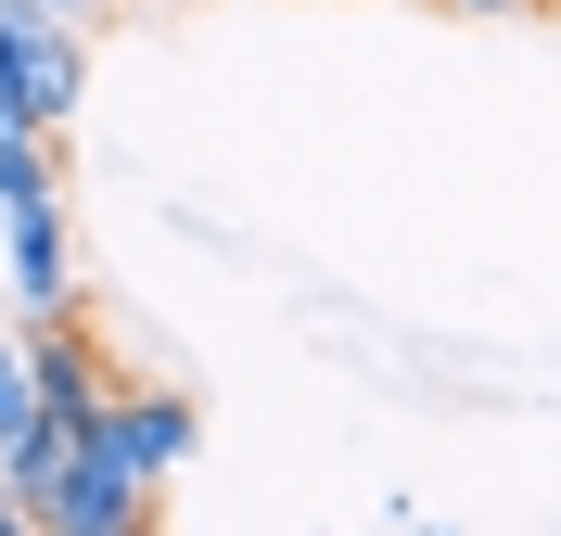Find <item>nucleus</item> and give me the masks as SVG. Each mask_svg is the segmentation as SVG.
Here are the masks:
<instances>
[{"label": "nucleus", "mask_w": 561, "mask_h": 536, "mask_svg": "<svg viewBox=\"0 0 561 536\" xmlns=\"http://www.w3.org/2000/svg\"><path fill=\"white\" fill-rule=\"evenodd\" d=\"M26 422H38V396H26V332L0 320V447H13Z\"/></svg>", "instance_id": "obj_5"}, {"label": "nucleus", "mask_w": 561, "mask_h": 536, "mask_svg": "<svg viewBox=\"0 0 561 536\" xmlns=\"http://www.w3.org/2000/svg\"><path fill=\"white\" fill-rule=\"evenodd\" d=\"M536 13H561V0H536Z\"/></svg>", "instance_id": "obj_8"}, {"label": "nucleus", "mask_w": 561, "mask_h": 536, "mask_svg": "<svg viewBox=\"0 0 561 536\" xmlns=\"http://www.w3.org/2000/svg\"><path fill=\"white\" fill-rule=\"evenodd\" d=\"M434 13H485V26H497V13H536V0H434Z\"/></svg>", "instance_id": "obj_6"}, {"label": "nucleus", "mask_w": 561, "mask_h": 536, "mask_svg": "<svg viewBox=\"0 0 561 536\" xmlns=\"http://www.w3.org/2000/svg\"><path fill=\"white\" fill-rule=\"evenodd\" d=\"M103 422H115V447H128L153 486H179V472L205 460V409L179 384H103Z\"/></svg>", "instance_id": "obj_3"}, {"label": "nucleus", "mask_w": 561, "mask_h": 536, "mask_svg": "<svg viewBox=\"0 0 561 536\" xmlns=\"http://www.w3.org/2000/svg\"><path fill=\"white\" fill-rule=\"evenodd\" d=\"M153 499H167V486H153V472L115 447V422L90 409V434L65 447V472H51L38 524H51V536H153Z\"/></svg>", "instance_id": "obj_1"}, {"label": "nucleus", "mask_w": 561, "mask_h": 536, "mask_svg": "<svg viewBox=\"0 0 561 536\" xmlns=\"http://www.w3.org/2000/svg\"><path fill=\"white\" fill-rule=\"evenodd\" d=\"M0 77H13V103H26V128L51 141L77 103H90V26H65V13H38V0H0Z\"/></svg>", "instance_id": "obj_2"}, {"label": "nucleus", "mask_w": 561, "mask_h": 536, "mask_svg": "<svg viewBox=\"0 0 561 536\" xmlns=\"http://www.w3.org/2000/svg\"><path fill=\"white\" fill-rule=\"evenodd\" d=\"M13 332H26V396H38V422L90 434V409H103V357H90V332H77V320H13Z\"/></svg>", "instance_id": "obj_4"}, {"label": "nucleus", "mask_w": 561, "mask_h": 536, "mask_svg": "<svg viewBox=\"0 0 561 536\" xmlns=\"http://www.w3.org/2000/svg\"><path fill=\"white\" fill-rule=\"evenodd\" d=\"M140 13H192V0H140Z\"/></svg>", "instance_id": "obj_7"}]
</instances>
